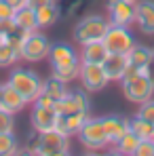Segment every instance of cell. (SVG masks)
I'll use <instances>...</instances> for the list:
<instances>
[{
  "instance_id": "1",
  "label": "cell",
  "mask_w": 154,
  "mask_h": 156,
  "mask_svg": "<svg viewBox=\"0 0 154 156\" xmlns=\"http://www.w3.org/2000/svg\"><path fill=\"white\" fill-rule=\"evenodd\" d=\"M47 61L51 63V76L59 78L63 82H72L78 78L80 72V53L66 42H57L51 44V53L47 57Z\"/></svg>"
},
{
  "instance_id": "2",
  "label": "cell",
  "mask_w": 154,
  "mask_h": 156,
  "mask_svg": "<svg viewBox=\"0 0 154 156\" xmlns=\"http://www.w3.org/2000/svg\"><path fill=\"white\" fill-rule=\"evenodd\" d=\"M72 152L70 148V137H66L59 131H45L36 133L34 141H27L26 146L19 148V154H30V156H68Z\"/></svg>"
},
{
  "instance_id": "3",
  "label": "cell",
  "mask_w": 154,
  "mask_h": 156,
  "mask_svg": "<svg viewBox=\"0 0 154 156\" xmlns=\"http://www.w3.org/2000/svg\"><path fill=\"white\" fill-rule=\"evenodd\" d=\"M112 26L108 15L102 13H91V15H84L76 21V26L72 30V38L76 44H89V42H95V40H103L108 27Z\"/></svg>"
},
{
  "instance_id": "4",
  "label": "cell",
  "mask_w": 154,
  "mask_h": 156,
  "mask_svg": "<svg viewBox=\"0 0 154 156\" xmlns=\"http://www.w3.org/2000/svg\"><path fill=\"white\" fill-rule=\"evenodd\" d=\"M120 89H123V95L131 104L139 105L154 97V78L139 74L135 68H131L127 72V76L120 80Z\"/></svg>"
},
{
  "instance_id": "5",
  "label": "cell",
  "mask_w": 154,
  "mask_h": 156,
  "mask_svg": "<svg viewBox=\"0 0 154 156\" xmlns=\"http://www.w3.org/2000/svg\"><path fill=\"white\" fill-rule=\"evenodd\" d=\"M23 99L27 101V105H32L42 93V78L38 76L34 70H27V68H15L11 74H9V80H6Z\"/></svg>"
},
{
  "instance_id": "6",
  "label": "cell",
  "mask_w": 154,
  "mask_h": 156,
  "mask_svg": "<svg viewBox=\"0 0 154 156\" xmlns=\"http://www.w3.org/2000/svg\"><path fill=\"white\" fill-rule=\"evenodd\" d=\"M76 137L80 141V146H82V150H89V152H102L106 148H110V141H108L106 129L102 125V118H97V116H89V120L78 131Z\"/></svg>"
},
{
  "instance_id": "7",
  "label": "cell",
  "mask_w": 154,
  "mask_h": 156,
  "mask_svg": "<svg viewBox=\"0 0 154 156\" xmlns=\"http://www.w3.org/2000/svg\"><path fill=\"white\" fill-rule=\"evenodd\" d=\"M51 53V42L49 38L36 30V32H30L19 49V55H21V61H30V63H36V61H47Z\"/></svg>"
},
{
  "instance_id": "8",
  "label": "cell",
  "mask_w": 154,
  "mask_h": 156,
  "mask_svg": "<svg viewBox=\"0 0 154 156\" xmlns=\"http://www.w3.org/2000/svg\"><path fill=\"white\" fill-rule=\"evenodd\" d=\"M78 80L82 84L84 91L89 93H97L108 87L110 78L106 74L102 63H80V72H78Z\"/></svg>"
},
{
  "instance_id": "9",
  "label": "cell",
  "mask_w": 154,
  "mask_h": 156,
  "mask_svg": "<svg viewBox=\"0 0 154 156\" xmlns=\"http://www.w3.org/2000/svg\"><path fill=\"white\" fill-rule=\"evenodd\" d=\"M102 42L106 44L108 53H123V55H127L135 47V38H133L131 30L123 26H110Z\"/></svg>"
},
{
  "instance_id": "10",
  "label": "cell",
  "mask_w": 154,
  "mask_h": 156,
  "mask_svg": "<svg viewBox=\"0 0 154 156\" xmlns=\"http://www.w3.org/2000/svg\"><path fill=\"white\" fill-rule=\"evenodd\" d=\"M108 19L112 26H123L131 27L135 23V2L127 0H108Z\"/></svg>"
},
{
  "instance_id": "11",
  "label": "cell",
  "mask_w": 154,
  "mask_h": 156,
  "mask_svg": "<svg viewBox=\"0 0 154 156\" xmlns=\"http://www.w3.org/2000/svg\"><path fill=\"white\" fill-rule=\"evenodd\" d=\"M53 108L57 114H74V112H89L91 104L84 89H78V91H68L61 99L53 104Z\"/></svg>"
},
{
  "instance_id": "12",
  "label": "cell",
  "mask_w": 154,
  "mask_h": 156,
  "mask_svg": "<svg viewBox=\"0 0 154 156\" xmlns=\"http://www.w3.org/2000/svg\"><path fill=\"white\" fill-rule=\"evenodd\" d=\"M55 118H57L55 108L40 105V104H32V112H30V125H32L34 133H45V131L55 129Z\"/></svg>"
},
{
  "instance_id": "13",
  "label": "cell",
  "mask_w": 154,
  "mask_h": 156,
  "mask_svg": "<svg viewBox=\"0 0 154 156\" xmlns=\"http://www.w3.org/2000/svg\"><path fill=\"white\" fill-rule=\"evenodd\" d=\"M89 112H74V114H57L55 118V131L63 133L66 137H76L78 131L89 120Z\"/></svg>"
},
{
  "instance_id": "14",
  "label": "cell",
  "mask_w": 154,
  "mask_h": 156,
  "mask_svg": "<svg viewBox=\"0 0 154 156\" xmlns=\"http://www.w3.org/2000/svg\"><path fill=\"white\" fill-rule=\"evenodd\" d=\"M102 66L106 70V74H108V78H110V82H120L131 70L129 55H123V53H108V57H106V61Z\"/></svg>"
},
{
  "instance_id": "15",
  "label": "cell",
  "mask_w": 154,
  "mask_h": 156,
  "mask_svg": "<svg viewBox=\"0 0 154 156\" xmlns=\"http://www.w3.org/2000/svg\"><path fill=\"white\" fill-rule=\"evenodd\" d=\"M135 26L141 34L154 36V0H137L135 2Z\"/></svg>"
},
{
  "instance_id": "16",
  "label": "cell",
  "mask_w": 154,
  "mask_h": 156,
  "mask_svg": "<svg viewBox=\"0 0 154 156\" xmlns=\"http://www.w3.org/2000/svg\"><path fill=\"white\" fill-rule=\"evenodd\" d=\"M102 125H103V129H106V135H108L110 146H114V144L131 129V118L116 116V114H108V116H102Z\"/></svg>"
},
{
  "instance_id": "17",
  "label": "cell",
  "mask_w": 154,
  "mask_h": 156,
  "mask_svg": "<svg viewBox=\"0 0 154 156\" xmlns=\"http://www.w3.org/2000/svg\"><path fill=\"white\" fill-rule=\"evenodd\" d=\"M0 108H4L6 112H11V114H19V112H23L27 108V101L9 84V82H4V89H2V105Z\"/></svg>"
},
{
  "instance_id": "18",
  "label": "cell",
  "mask_w": 154,
  "mask_h": 156,
  "mask_svg": "<svg viewBox=\"0 0 154 156\" xmlns=\"http://www.w3.org/2000/svg\"><path fill=\"white\" fill-rule=\"evenodd\" d=\"M106 57H108V49L102 40H95V42L80 47V61L82 63H103Z\"/></svg>"
},
{
  "instance_id": "19",
  "label": "cell",
  "mask_w": 154,
  "mask_h": 156,
  "mask_svg": "<svg viewBox=\"0 0 154 156\" xmlns=\"http://www.w3.org/2000/svg\"><path fill=\"white\" fill-rule=\"evenodd\" d=\"M131 68H141V66H154V49L135 42V47L127 53Z\"/></svg>"
},
{
  "instance_id": "20",
  "label": "cell",
  "mask_w": 154,
  "mask_h": 156,
  "mask_svg": "<svg viewBox=\"0 0 154 156\" xmlns=\"http://www.w3.org/2000/svg\"><path fill=\"white\" fill-rule=\"evenodd\" d=\"M59 17H61V9L57 6V2L45 4V6H40V9H36V21H38V27H40V30H42V27L55 26V23L59 21Z\"/></svg>"
},
{
  "instance_id": "21",
  "label": "cell",
  "mask_w": 154,
  "mask_h": 156,
  "mask_svg": "<svg viewBox=\"0 0 154 156\" xmlns=\"http://www.w3.org/2000/svg\"><path fill=\"white\" fill-rule=\"evenodd\" d=\"M137 146H139V137L133 133V131L129 129L114 146H110L112 148V152L114 154H123V156H135V150H137Z\"/></svg>"
},
{
  "instance_id": "22",
  "label": "cell",
  "mask_w": 154,
  "mask_h": 156,
  "mask_svg": "<svg viewBox=\"0 0 154 156\" xmlns=\"http://www.w3.org/2000/svg\"><path fill=\"white\" fill-rule=\"evenodd\" d=\"M13 21L17 23V27H21V30H26V32H36V30H40V27H38V21H36V11H34L32 6H23V9L15 11Z\"/></svg>"
},
{
  "instance_id": "23",
  "label": "cell",
  "mask_w": 154,
  "mask_h": 156,
  "mask_svg": "<svg viewBox=\"0 0 154 156\" xmlns=\"http://www.w3.org/2000/svg\"><path fill=\"white\" fill-rule=\"evenodd\" d=\"M68 91H70V89H68V82H63V80H59V78H55V76L47 78V80L42 82V93L49 95L53 101L61 99Z\"/></svg>"
},
{
  "instance_id": "24",
  "label": "cell",
  "mask_w": 154,
  "mask_h": 156,
  "mask_svg": "<svg viewBox=\"0 0 154 156\" xmlns=\"http://www.w3.org/2000/svg\"><path fill=\"white\" fill-rule=\"evenodd\" d=\"M131 131L139 137V141H154V122H148L139 116L131 118Z\"/></svg>"
},
{
  "instance_id": "25",
  "label": "cell",
  "mask_w": 154,
  "mask_h": 156,
  "mask_svg": "<svg viewBox=\"0 0 154 156\" xmlns=\"http://www.w3.org/2000/svg\"><path fill=\"white\" fill-rule=\"evenodd\" d=\"M17 61H21L19 49L9 42H0V68H13Z\"/></svg>"
},
{
  "instance_id": "26",
  "label": "cell",
  "mask_w": 154,
  "mask_h": 156,
  "mask_svg": "<svg viewBox=\"0 0 154 156\" xmlns=\"http://www.w3.org/2000/svg\"><path fill=\"white\" fill-rule=\"evenodd\" d=\"M21 144L17 141L15 133H0V156H17Z\"/></svg>"
},
{
  "instance_id": "27",
  "label": "cell",
  "mask_w": 154,
  "mask_h": 156,
  "mask_svg": "<svg viewBox=\"0 0 154 156\" xmlns=\"http://www.w3.org/2000/svg\"><path fill=\"white\" fill-rule=\"evenodd\" d=\"M0 133H15V114L0 108Z\"/></svg>"
},
{
  "instance_id": "28",
  "label": "cell",
  "mask_w": 154,
  "mask_h": 156,
  "mask_svg": "<svg viewBox=\"0 0 154 156\" xmlns=\"http://www.w3.org/2000/svg\"><path fill=\"white\" fill-rule=\"evenodd\" d=\"M135 116H139V118H144L148 122H154V97L148 99V101H144V104H139Z\"/></svg>"
},
{
  "instance_id": "29",
  "label": "cell",
  "mask_w": 154,
  "mask_h": 156,
  "mask_svg": "<svg viewBox=\"0 0 154 156\" xmlns=\"http://www.w3.org/2000/svg\"><path fill=\"white\" fill-rule=\"evenodd\" d=\"M135 156H154V141H139Z\"/></svg>"
},
{
  "instance_id": "30",
  "label": "cell",
  "mask_w": 154,
  "mask_h": 156,
  "mask_svg": "<svg viewBox=\"0 0 154 156\" xmlns=\"http://www.w3.org/2000/svg\"><path fill=\"white\" fill-rule=\"evenodd\" d=\"M13 15H15V9H13L6 0H0V21L13 19Z\"/></svg>"
},
{
  "instance_id": "31",
  "label": "cell",
  "mask_w": 154,
  "mask_h": 156,
  "mask_svg": "<svg viewBox=\"0 0 154 156\" xmlns=\"http://www.w3.org/2000/svg\"><path fill=\"white\" fill-rule=\"evenodd\" d=\"M53 2H57V0H27V6H32L36 11V9H40L45 4H53Z\"/></svg>"
},
{
  "instance_id": "32",
  "label": "cell",
  "mask_w": 154,
  "mask_h": 156,
  "mask_svg": "<svg viewBox=\"0 0 154 156\" xmlns=\"http://www.w3.org/2000/svg\"><path fill=\"white\" fill-rule=\"evenodd\" d=\"M15 11H19V9H23V6H27V0H6Z\"/></svg>"
},
{
  "instance_id": "33",
  "label": "cell",
  "mask_w": 154,
  "mask_h": 156,
  "mask_svg": "<svg viewBox=\"0 0 154 156\" xmlns=\"http://www.w3.org/2000/svg\"><path fill=\"white\" fill-rule=\"evenodd\" d=\"M2 89H4V82H0V105H2Z\"/></svg>"
},
{
  "instance_id": "34",
  "label": "cell",
  "mask_w": 154,
  "mask_h": 156,
  "mask_svg": "<svg viewBox=\"0 0 154 156\" xmlns=\"http://www.w3.org/2000/svg\"><path fill=\"white\" fill-rule=\"evenodd\" d=\"M0 42H6V34H2V32H0Z\"/></svg>"
},
{
  "instance_id": "35",
  "label": "cell",
  "mask_w": 154,
  "mask_h": 156,
  "mask_svg": "<svg viewBox=\"0 0 154 156\" xmlns=\"http://www.w3.org/2000/svg\"><path fill=\"white\" fill-rule=\"evenodd\" d=\"M127 2H137V0H127Z\"/></svg>"
}]
</instances>
